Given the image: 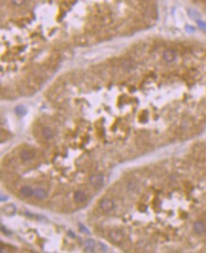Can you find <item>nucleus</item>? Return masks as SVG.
Wrapping results in <instances>:
<instances>
[{"instance_id":"13","label":"nucleus","mask_w":206,"mask_h":253,"mask_svg":"<svg viewBox=\"0 0 206 253\" xmlns=\"http://www.w3.org/2000/svg\"><path fill=\"white\" fill-rule=\"evenodd\" d=\"M111 237H112V239L114 240L115 242H119V241L122 240L123 234L120 231H113L111 232Z\"/></svg>"},{"instance_id":"8","label":"nucleus","mask_w":206,"mask_h":253,"mask_svg":"<svg viewBox=\"0 0 206 253\" xmlns=\"http://www.w3.org/2000/svg\"><path fill=\"white\" fill-rule=\"evenodd\" d=\"M34 196L36 197V198L42 200V199H45V198H47V192H46L45 190H43V189H42V188H37V189L34 190Z\"/></svg>"},{"instance_id":"14","label":"nucleus","mask_w":206,"mask_h":253,"mask_svg":"<svg viewBox=\"0 0 206 253\" xmlns=\"http://www.w3.org/2000/svg\"><path fill=\"white\" fill-rule=\"evenodd\" d=\"M96 247V243L94 240H86L84 243V248L85 251H93Z\"/></svg>"},{"instance_id":"23","label":"nucleus","mask_w":206,"mask_h":253,"mask_svg":"<svg viewBox=\"0 0 206 253\" xmlns=\"http://www.w3.org/2000/svg\"><path fill=\"white\" fill-rule=\"evenodd\" d=\"M8 198H5V196H1V201H4V200H7Z\"/></svg>"},{"instance_id":"3","label":"nucleus","mask_w":206,"mask_h":253,"mask_svg":"<svg viewBox=\"0 0 206 253\" xmlns=\"http://www.w3.org/2000/svg\"><path fill=\"white\" fill-rule=\"evenodd\" d=\"M128 4L135 10H144L146 9V7L148 6L146 2H145L144 0H128Z\"/></svg>"},{"instance_id":"21","label":"nucleus","mask_w":206,"mask_h":253,"mask_svg":"<svg viewBox=\"0 0 206 253\" xmlns=\"http://www.w3.org/2000/svg\"><path fill=\"white\" fill-rule=\"evenodd\" d=\"M1 230H2V231H3V232H5V233H10L8 230H6V229H5V227H4V226H2V227H1Z\"/></svg>"},{"instance_id":"19","label":"nucleus","mask_w":206,"mask_h":253,"mask_svg":"<svg viewBox=\"0 0 206 253\" xmlns=\"http://www.w3.org/2000/svg\"><path fill=\"white\" fill-rule=\"evenodd\" d=\"M102 23H103V24H105V23H106L107 25H109L110 23H112V18H111L109 15H106L104 18L102 19Z\"/></svg>"},{"instance_id":"10","label":"nucleus","mask_w":206,"mask_h":253,"mask_svg":"<svg viewBox=\"0 0 206 253\" xmlns=\"http://www.w3.org/2000/svg\"><path fill=\"white\" fill-rule=\"evenodd\" d=\"M74 199L76 202L78 203H83L86 201V196L84 195V193L80 192V191H78L75 193V195H74Z\"/></svg>"},{"instance_id":"16","label":"nucleus","mask_w":206,"mask_h":253,"mask_svg":"<svg viewBox=\"0 0 206 253\" xmlns=\"http://www.w3.org/2000/svg\"><path fill=\"white\" fill-rule=\"evenodd\" d=\"M14 111H15L16 114H18V115H23V114H25V113L27 112V110H26L23 106H18V107H16Z\"/></svg>"},{"instance_id":"9","label":"nucleus","mask_w":206,"mask_h":253,"mask_svg":"<svg viewBox=\"0 0 206 253\" xmlns=\"http://www.w3.org/2000/svg\"><path fill=\"white\" fill-rule=\"evenodd\" d=\"M20 156H21V158H22L23 161H29V160H31V159L34 158L35 154H34V152H32V151H29V150L25 149V150H23V151L21 152Z\"/></svg>"},{"instance_id":"4","label":"nucleus","mask_w":206,"mask_h":253,"mask_svg":"<svg viewBox=\"0 0 206 253\" xmlns=\"http://www.w3.org/2000/svg\"><path fill=\"white\" fill-rule=\"evenodd\" d=\"M99 207L102 211L104 212H110L112 211L113 208H114V205H113V202L108 198L106 199H103L99 202Z\"/></svg>"},{"instance_id":"11","label":"nucleus","mask_w":206,"mask_h":253,"mask_svg":"<svg viewBox=\"0 0 206 253\" xmlns=\"http://www.w3.org/2000/svg\"><path fill=\"white\" fill-rule=\"evenodd\" d=\"M42 134L43 136V138L47 139V140H50L52 139L53 137V131L50 128H43V130H42Z\"/></svg>"},{"instance_id":"2","label":"nucleus","mask_w":206,"mask_h":253,"mask_svg":"<svg viewBox=\"0 0 206 253\" xmlns=\"http://www.w3.org/2000/svg\"><path fill=\"white\" fill-rule=\"evenodd\" d=\"M95 39H96V36L94 34H83L76 38V43L80 44V46H86V44L93 43Z\"/></svg>"},{"instance_id":"15","label":"nucleus","mask_w":206,"mask_h":253,"mask_svg":"<svg viewBox=\"0 0 206 253\" xmlns=\"http://www.w3.org/2000/svg\"><path fill=\"white\" fill-rule=\"evenodd\" d=\"M3 211H4V213H5L6 214H8V215H12V214H14V213H15L16 208H15V206H14V205L10 204V205L5 206V207H4V209H3Z\"/></svg>"},{"instance_id":"18","label":"nucleus","mask_w":206,"mask_h":253,"mask_svg":"<svg viewBox=\"0 0 206 253\" xmlns=\"http://www.w3.org/2000/svg\"><path fill=\"white\" fill-rule=\"evenodd\" d=\"M188 12H189V15L191 16V17H193V18H197L198 17V15H199V13L197 12V11H195V10H188Z\"/></svg>"},{"instance_id":"1","label":"nucleus","mask_w":206,"mask_h":253,"mask_svg":"<svg viewBox=\"0 0 206 253\" xmlns=\"http://www.w3.org/2000/svg\"><path fill=\"white\" fill-rule=\"evenodd\" d=\"M89 181L92 186L96 189H99L104 185V177L99 174L92 175L89 178Z\"/></svg>"},{"instance_id":"6","label":"nucleus","mask_w":206,"mask_h":253,"mask_svg":"<svg viewBox=\"0 0 206 253\" xmlns=\"http://www.w3.org/2000/svg\"><path fill=\"white\" fill-rule=\"evenodd\" d=\"M193 229H194V231L198 234H203L206 231V227H205V224L201 221H197L194 223L193 225Z\"/></svg>"},{"instance_id":"22","label":"nucleus","mask_w":206,"mask_h":253,"mask_svg":"<svg viewBox=\"0 0 206 253\" xmlns=\"http://www.w3.org/2000/svg\"><path fill=\"white\" fill-rule=\"evenodd\" d=\"M80 231H85V232H88V231L83 227V226H80Z\"/></svg>"},{"instance_id":"20","label":"nucleus","mask_w":206,"mask_h":253,"mask_svg":"<svg viewBox=\"0 0 206 253\" xmlns=\"http://www.w3.org/2000/svg\"><path fill=\"white\" fill-rule=\"evenodd\" d=\"M198 25L201 27V28H204V29H206V24L204 23V22H201V21H200V20H198Z\"/></svg>"},{"instance_id":"24","label":"nucleus","mask_w":206,"mask_h":253,"mask_svg":"<svg viewBox=\"0 0 206 253\" xmlns=\"http://www.w3.org/2000/svg\"><path fill=\"white\" fill-rule=\"evenodd\" d=\"M145 2H148V1H150V0H144Z\"/></svg>"},{"instance_id":"17","label":"nucleus","mask_w":206,"mask_h":253,"mask_svg":"<svg viewBox=\"0 0 206 253\" xmlns=\"http://www.w3.org/2000/svg\"><path fill=\"white\" fill-rule=\"evenodd\" d=\"M10 1H11V3L13 5H15L17 7H20V6H23L26 3L27 0H10Z\"/></svg>"},{"instance_id":"7","label":"nucleus","mask_w":206,"mask_h":253,"mask_svg":"<svg viewBox=\"0 0 206 253\" xmlns=\"http://www.w3.org/2000/svg\"><path fill=\"white\" fill-rule=\"evenodd\" d=\"M122 67L126 71H131L136 68V63L132 59H125L122 63Z\"/></svg>"},{"instance_id":"12","label":"nucleus","mask_w":206,"mask_h":253,"mask_svg":"<svg viewBox=\"0 0 206 253\" xmlns=\"http://www.w3.org/2000/svg\"><path fill=\"white\" fill-rule=\"evenodd\" d=\"M21 194L26 197V198H31V196L34 195V191L28 186H25L21 189Z\"/></svg>"},{"instance_id":"5","label":"nucleus","mask_w":206,"mask_h":253,"mask_svg":"<svg viewBox=\"0 0 206 253\" xmlns=\"http://www.w3.org/2000/svg\"><path fill=\"white\" fill-rule=\"evenodd\" d=\"M163 59L168 63H173L176 59V52L172 49H167L163 53Z\"/></svg>"}]
</instances>
